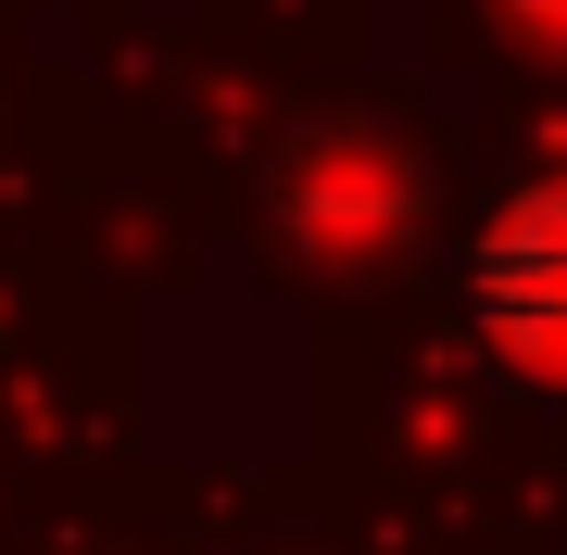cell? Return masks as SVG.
I'll list each match as a JSON object with an SVG mask.
<instances>
[{"instance_id": "cell-1", "label": "cell", "mask_w": 567, "mask_h": 555, "mask_svg": "<svg viewBox=\"0 0 567 555\" xmlns=\"http://www.w3.org/2000/svg\"><path fill=\"white\" fill-rule=\"evenodd\" d=\"M466 316H480V341L505 367L567 379V177L517 189L492 215V240L466 253Z\"/></svg>"}, {"instance_id": "cell-2", "label": "cell", "mask_w": 567, "mask_h": 555, "mask_svg": "<svg viewBox=\"0 0 567 555\" xmlns=\"http://www.w3.org/2000/svg\"><path fill=\"white\" fill-rule=\"evenodd\" d=\"M505 13H517V25H529L543 51H567V0H505Z\"/></svg>"}]
</instances>
